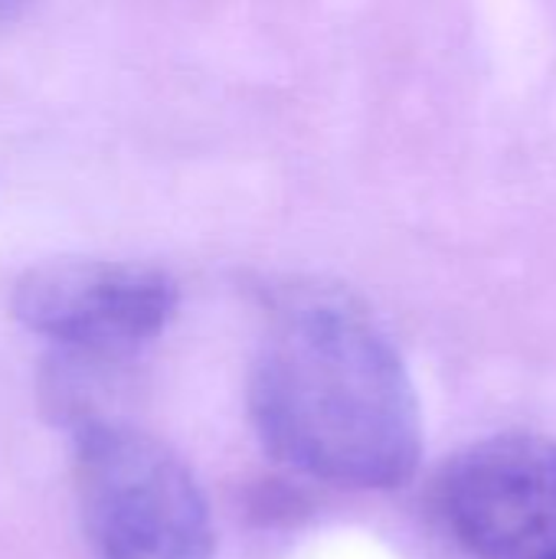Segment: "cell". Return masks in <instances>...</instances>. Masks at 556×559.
<instances>
[{
  "label": "cell",
  "mask_w": 556,
  "mask_h": 559,
  "mask_svg": "<svg viewBox=\"0 0 556 559\" xmlns=\"http://www.w3.org/2000/svg\"><path fill=\"white\" fill-rule=\"evenodd\" d=\"M249 416L279 462L338 488H400L423 455L419 396L400 350L338 288L275 298L252 357Z\"/></svg>",
  "instance_id": "1"
},
{
  "label": "cell",
  "mask_w": 556,
  "mask_h": 559,
  "mask_svg": "<svg viewBox=\"0 0 556 559\" xmlns=\"http://www.w3.org/2000/svg\"><path fill=\"white\" fill-rule=\"evenodd\" d=\"M75 498L95 559H213L216 534L193 472L154 436L85 416Z\"/></svg>",
  "instance_id": "2"
},
{
  "label": "cell",
  "mask_w": 556,
  "mask_h": 559,
  "mask_svg": "<svg viewBox=\"0 0 556 559\" xmlns=\"http://www.w3.org/2000/svg\"><path fill=\"white\" fill-rule=\"evenodd\" d=\"M167 272L118 259H52L13 285V318L56 354L125 364L154 344L177 314Z\"/></svg>",
  "instance_id": "3"
},
{
  "label": "cell",
  "mask_w": 556,
  "mask_h": 559,
  "mask_svg": "<svg viewBox=\"0 0 556 559\" xmlns=\"http://www.w3.org/2000/svg\"><path fill=\"white\" fill-rule=\"evenodd\" d=\"M456 540L482 559H541L556 540V439L498 432L462 449L439 481Z\"/></svg>",
  "instance_id": "4"
},
{
  "label": "cell",
  "mask_w": 556,
  "mask_h": 559,
  "mask_svg": "<svg viewBox=\"0 0 556 559\" xmlns=\"http://www.w3.org/2000/svg\"><path fill=\"white\" fill-rule=\"evenodd\" d=\"M33 3H36V0H0V26H7V23L20 20Z\"/></svg>",
  "instance_id": "5"
},
{
  "label": "cell",
  "mask_w": 556,
  "mask_h": 559,
  "mask_svg": "<svg viewBox=\"0 0 556 559\" xmlns=\"http://www.w3.org/2000/svg\"><path fill=\"white\" fill-rule=\"evenodd\" d=\"M541 559H556V540L554 544H551V550H547V554H544V557Z\"/></svg>",
  "instance_id": "6"
}]
</instances>
